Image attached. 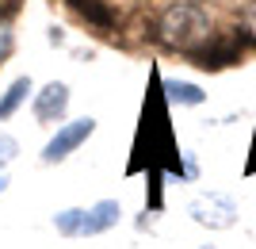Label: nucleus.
<instances>
[{"instance_id": "obj_1", "label": "nucleus", "mask_w": 256, "mask_h": 249, "mask_svg": "<svg viewBox=\"0 0 256 249\" xmlns=\"http://www.w3.org/2000/svg\"><path fill=\"white\" fill-rule=\"evenodd\" d=\"M210 35H214V16L203 0H172L153 20V39L164 50H176L184 58L195 54Z\"/></svg>"}, {"instance_id": "obj_2", "label": "nucleus", "mask_w": 256, "mask_h": 249, "mask_svg": "<svg viewBox=\"0 0 256 249\" xmlns=\"http://www.w3.org/2000/svg\"><path fill=\"white\" fill-rule=\"evenodd\" d=\"M126 218L122 203L118 199H96V203H84V207H62V211H54L50 226L62 234V238H100V234H111Z\"/></svg>"}, {"instance_id": "obj_3", "label": "nucleus", "mask_w": 256, "mask_h": 249, "mask_svg": "<svg viewBox=\"0 0 256 249\" xmlns=\"http://www.w3.org/2000/svg\"><path fill=\"white\" fill-rule=\"evenodd\" d=\"M237 215H241L237 199L230 192H222V188H206V192H195L192 199H188V218H192L195 226L210 230V234H218V230H234Z\"/></svg>"}, {"instance_id": "obj_4", "label": "nucleus", "mask_w": 256, "mask_h": 249, "mask_svg": "<svg viewBox=\"0 0 256 249\" xmlns=\"http://www.w3.org/2000/svg\"><path fill=\"white\" fill-rule=\"evenodd\" d=\"M92 134H96V119H92V115H80V119L58 123V130L46 138L42 153H38V161H42V165H62V161H69V157H73V153L80 150Z\"/></svg>"}, {"instance_id": "obj_5", "label": "nucleus", "mask_w": 256, "mask_h": 249, "mask_svg": "<svg viewBox=\"0 0 256 249\" xmlns=\"http://www.w3.org/2000/svg\"><path fill=\"white\" fill-rule=\"evenodd\" d=\"M241 54H245V35L241 31H214L210 39L188 58H192V65H199V69H226V65L241 62Z\"/></svg>"}, {"instance_id": "obj_6", "label": "nucleus", "mask_w": 256, "mask_h": 249, "mask_svg": "<svg viewBox=\"0 0 256 249\" xmlns=\"http://www.w3.org/2000/svg\"><path fill=\"white\" fill-rule=\"evenodd\" d=\"M69 100H73L69 85H65V81H50V85H42L31 96V115L42 123V127H58V123H65Z\"/></svg>"}, {"instance_id": "obj_7", "label": "nucleus", "mask_w": 256, "mask_h": 249, "mask_svg": "<svg viewBox=\"0 0 256 249\" xmlns=\"http://www.w3.org/2000/svg\"><path fill=\"white\" fill-rule=\"evenodd\" d=\"M69 12H76L92 31H115L118 27V12L111 8V0H65Z\"/></svg>"}, {"instance_id": "obj_8", "label": "nucleus", "mask_w": 256, "mask_h": 249, "mask_svg": "<svg viewBox=\"0 0 256 249\" xmlns=\"http://www.w3.org/2000/svg\"><path fill=\"white\" fill-rule=\"evenodd\" d=\"M34 96V81L31 77H16L4 92H0V123H8L12 115H20V108Z\"/></svg>"}, {"instance_id": "obj_9", "label": "nucleus", "mask_w": 256, "mask_h": 249, "mask_svg": "<svg viewBox=\"0 0 256 249\" xmlns=\"http://www.w3.org/2000/svg\"><path fill=\"white\" fill-rule=\"evenodd\" d=\"M164 96H168L172 108H203L206 104V92L195 81H176V77L164 81Z\"/></svg>"}, {"instance_id": "obj_10", "label": "nucleus", "mask_w": 256, "mask_h": 249, "mask_svg": "<svg viewBox=\"0 0 256 249\" xmlns=\"http://www.w3.org/2000/svg\"><path fill=\"white\" fill-rule=\"evenodd\" d=\"M12 50H16V31H12V16H8V12H0V65L12 58Z\"/></svg>"}, {"instance_id": "obj_11", "label": "nucleus", "mask_w": 256, "mask_h": 249, "mask_svg": "<svg viewBox=\"0 0 256 249\" xmlns=\"http://www.w3.org/2000/svg\"><path fill=\"white\" fill-rule=\"evenodd\" d=\"M16 153H20V142L12 138V134H0V173H8V165L16 161Z\"/></svg>"}, {"instance_id": "obj_12", "label": "nucleus", "mask_w": 256, "mask_h": 249, "mask_svg": "<svg viewBox=\"0 0 256 249\" xmlns=\"http://www.w3.org/2000/svg\"><path fill=\"white\" fill-rule=\"evenodd\" d=\"M237 31H241V35H245V39H248V43L256 46V0H252V4H248V8H245V23H241Z\"/></svg>"}, {"instance_id": "obj_13", "label": "nucleus", "mask_w": 256, "mask_h": 249, "mask_svg": "<svg viewBox=\"0 0 256 249\" xmlns=\"http://www.w3.org/2000/svg\"><path fill=\"white\" fill-rule=\"evenodd\" d=\"M180 176H184V180H195V176H199V161H195L192 150L180 153Z\"/></svg>"}, {"instance_id": "obj_14", "label": "nucleus", "mask_w": 256, "mask_h": 249, "mask_svg": "<svg viewBox=\"0 0 256 249\" xmlns=\"http://www.w3.org/2000/svg\"><path fill=\"white\" fill-rule=\"evenodd\" d=\"M8 188H12V180H8V173H0V195L8 192Z\"/></svg>"}, {"instance_id": "obj_15", "label": "nucleus", "mask_w": 256, "mask_h": 249, "mask_svg": "<svg viewBox=\"0 0 256 249\" xmlns=\"http://www.w3.org/2000/svg\"><path fill=\"white\" fill-rule=\"evenodd\" d=\"M199 249H218V245H199Z\"/></svg>"}]
</instances>
